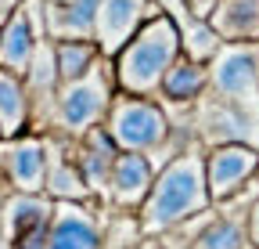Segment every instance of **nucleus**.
I'll list each match as a JSON object with an SVG mask.
<instances>
[{
	"label": "nucleus",
	"mask_w": 259,
	"mask_h": 249,
	"mask_svg": "<svg viewBox=\"0 0 259 249\" xmlns=\"http://www.w3.org/2000/svg\"><path fill=\"white\" fill-rule=\"evenodd\" d=\"M205 209H212V195L205 184V145L187 141L158 170L144 206L137 209V224L144 238H162Z\"/></svg>",
	"instance_id": "nucleus-1"
},
{
	"label": "nucleus",
	"mask_w": 259,
	"mask_h": 249,
	"mask_svg": "<svg viewBox=\"0 0 259 249\" xmlns=\"http://www.w3.org/2000/svg\"><path fill=\"white\" fill-rule=\"evenodd\" d=\"M184 54L180 47V22L162 11L151 22H144L134 40H130L115 58H112V69H115V87L122 94H137V98H158L162 80L173 69V61Z\"/></svg>",
	"instance_id": "nucleus-2"
},
{
	"label": "nucleus",
	"mask_w": 259,
	"mask_h": 249,
	"mask_svg": "<svg viewBox=\"0 0 259 249\" xmlns=\"http://www.w3.org/2000/svg\"><path fill=\"white\" fill-rule=\"evenodd\" d=\"M105 130L115 141L119 152H144L158 166H166V155H177L184 145L177 137V123L169 109L158 98H137V94H115L108 116H105Z\"/></svg>",
	"instance_id": "nucleus-3"
},
{
	"label": "nucleus",
	"mask_w": 259,
	"mask_h": 249,
	"mask_svg": "<svg viewBox=\"0 0 259 249\" xmlns=\"http://www.w3.org/2000/svg\"><path fill=\"white\" fill-rule=\"evenodd\" d=\"M115 94H119V87H115L112 58H101L87 76L58 87L54 112H51V130L47 134L65 137V141H79L87 130L105 127V116H108Z\"/></svg>",
	"instance_id": "nucleus-4"
},
{
	"label": "nucleus",
	"mask_w": 259,
	"mask_h": 249,
	"mask_svg": "<svg viewBox=\"0 0 259 249\" xmlns=\"http://www.w3.org/2000/svg\"><path fill=\"white\" fill-rule=\"evenodd\" d=\"M209 94L259 123V44H223L209 61Z\"/></svg>",
	"instance_id": "nucleus-5"
},
{
	"label": "nucleus",
	"mask_w": 259,
	"mask_h": 249,
	"mask_svg": "<svg viewBox=\"0 0 259 249\" xmlns=\"http://www.w3.org/2000/svg\"><path fill=\"white\" fill-rule=\"evenodd\" d=\"M259 177V148L255 145H212L205 148V184L212 206H223L248 192Z\"/></svg>",
	"instance_id": "nucleus-6"
},
{
	"label": "nucleus",
	"mask_w": 259,
	"mask_h": 249,
	"mask_svg": "<svg viewBox=\"0 0 259 249\" xmlns=\"http://www.w3.org/2000/svg\"><path fill=\"white\" fill-rule=\"evenodd\" d=\"M0 188L22 195H44L47 188V137L22 134L11 141H0Z\"/></svg>",
	"instance_id": "nucleus-7"
},
{
	"label": "nucleus",
	"mask_w": 259,
	"mask_h": 249,
	"mask_svg": "<svg viewBox=\"0 0 259 249\" xmlns=\"http://www.w3.org/2000/svg\"><path fill=\"white\" fill-rule=\"evenodd\" d=\"M44 40H47L44 0H22L11 11V18L0 25V69L25 76V69L32 65V54Z\"/></svg>",
	"instance_id": "nucleus-8"
},
{
	"label": "nucleus",
	"mask_w": 259,
	"mask_h": 249,
	"mask_svg": "<svg viewBox=\"0 0 259 249\" xmlns=\"http://www.w3.org/2000/svg\"><path fill=\"white\" fill-rule=\"evenodd\" d=\"M166 8L158 0H97V22H94V44L101 47L105 58H115L134 33L151 22L155 15H162Z\"/></svg>",
	"instance_id": "nucleus-9"
},
{
	"label": "nucleus",
	"mask_w": 259,
	"mask_h": 249,
	"mask_svg": "<svg viewBox=\"0 0 259 249\" xmlns=\"http://www.w3.org/2000/svg\"><path fill=\"white\" fill-rule=\"evenodd\" d=\"M44 249H105V221L97 202H54Z\"/></svg>",
	"instance_id": "nucleus-10"
},
{
	"label": "nucleus",
	"mask_w": 259,
	"mask_h": 249,
	"mask_svg": "<svg viewBox=\"0 0 259 249\" xmlns=\"http://www.w3.org/2000/svg\"><path fill=\"white\" fill-rule=\"evenodd\" d=\"M158 163L144 152H119V159L112 166V177H108V199L105 206L115 209V213H137L151 192V184L158 177Z\"/></svg>",
	"instance_id": "nucleus-11"
},
{
	"label": "nucleus",
	"mask_w": 259,
	"mask_h": 249,
	"mask_svg": "<svg viewBox=\"0 0 259 249\" xmlns=\"http://www.w3.org/2000/svg\"><path fill=\"white\" fill-rule=\"evenodd\" d=\"M72 159H76V166H79V173L87 181L94 202L105 206V199H108V177H112V166L119 159V148L108 137V130L105 127H94L79 141H72Z\"/></svg>",
	"instance_id": "nucleus-12"
},
{
	"label": "nucleus",
	"mask_w": 259,
	"mask_h": 249,
	"mask_svg": "<svg viewBox=\"0 0 259 249\" xmlns=\"http://www.w3.org/2000/svg\"><path fill=\"white\" fill-rule=\"evenodd\" d=\"M44 137H47V188H44V195H51L54 202H94L87 181L72 159V141L54 137V134H44Z\"/></svg>",
	"instance_id": "nucleus-13"
},
{
	"label": "nucleus",
	"mask_w": 259,
	"mask_h": 249,
	"mask_svg": "<svg viewBox=\"0 0 259 249\" xmlns=\"http://www.w3.org/2000/svg\"><path fill=\"white\" fill-rule=\"evenodd\" d=\"M205 94H209V65L180 54L173 61V69L166 73V80H162L158 101L166 109H194Z\"/></svg>",
	"instance_id": "nucleus-14"
},
{
	"label": "nucleus",
	"mask_w": 259,
	"mask_h": 249,
	"mask_svg": "<svg viewBox=\"0 0 259 249\" xmlns=\"http://www.w3.org/2000/svg\"><path fill=\"white\" fill-rule=\"evenodd\" d=\"M205 22L223 44H259V0H216Z\"/></svg>",
	"instance_id": "nucleus-15"
},
{
	"label": "nucleus",
	"mask_w": 259,
	"mask_h": 249,
	"mask_svg": "<svg viewBox=\"0 0 259 249\" xmlns=\"http://www.w3.org/2000/svg\"><path fill=\"white\" fill-rule=\"evenodd\" d=\"M47 40H94L97 0H44Z\"/></svg>",
	"instance_id": "nucleus-16"
},
{
	"label": "nucleus",
	"mask_w": 259,
	"mask_h": 249,
	"mask_svg": "<svg viewBox=\"0 0 259 249\" xmlns=\"http://www.w3.org/2000/svg\"><path fill=\"white\" fill-rule=\"evenodd\" d=\"M32 130V98L18 73L0 69V141H11Z\"/></svg>",
	"instance_id": "nucleus-17"
},
{
	"label": "nucleus",
	"mask_w": 259,
	"mask_h": 249,
	"mask_svg": "<svg viewBox=\"0 0 259 249\" xmlns=\"http://www.w3.org/2000/svg\"><path fill=\"white\" fill-rule=\"evenodd\" d=\"M191 249H252L248 242V209L245 213H212Z\"/></svg>",
	"instance_id": "nucleus-18"
},
{
	"label": "nucleus",
	"mask_w": 259,
	"mask_h": 249,
	"mask_svg": "<svg viewBox=\"0 0 259 249\" xmlns=\"http://www.w3.org/2000/svg\"><path fill=\"white\" fill-rule=\"evenodd\" d=\"M101 58L105 54L94 40H54V61H58L61 83H72V80L87 76Z\"/></svg>",
	"instance_id": "nucleus-19"
},
{
	"label": "nucleus",
	"mask_w": 259,
	"mask_h": 249,
	"mask_svg": "<svg viewBox=\"0 0 259 249\" xmlns=\"http://www.w3.org/2000/svg\"><path fill=\"white\" fill-rule=\"evenodd\" d=\"M180 47H184V54L191 58V61H202V65H209V61L216 58V51L223 47V40L212 33V25L205 22V18H187V22H180Z\"/></svg>",
	"instance_id": "nucleus-20"
},
{
	"label": "nucleus",
	"mask_w": 259,
	"mask_h": 249,
	"mask_svg": "<svg viewBox=\"0 0 259 249\" xmlns=\"http://www.w3.org/2000/svg\"><path fill=\"white\" fill-rule=\"evenodd\" d=\"M248 242H252V249H259V195L248 206Z\"/></svg>",
	"instance_id": "nucleus-21"
},
{
	"label": "nucleus",
	"mask_w": 259,
	"mask_h": 249,
	"mask_svg": "<svg viewBox=\"0 0 259 249\" xmlns=\"http://www.w3.org/2000/svg\"><path fill=\"white\" fill-rule=\"evenodd\" d=\"M212 4H216V0H184L187 15H194V18H205V15L212 11Z\"/></svg>",
	"instance_id": "nucleus-22"
},
{
	"label": "nucleus",
	"mask_w": 259,
	"mask_h": 249,
	"mask_svg": "<svg viewBox=\"0 0 259 249\" xmlns=\"http://www.w3.org/2000/svg\"><path fill=\"white\" fill-rule=\"evenodd\" d=\"M0 249H8V242H4V235H0Z\"/></svg>",
	"instance_id": "nucleus-23"
}]
</instances>
